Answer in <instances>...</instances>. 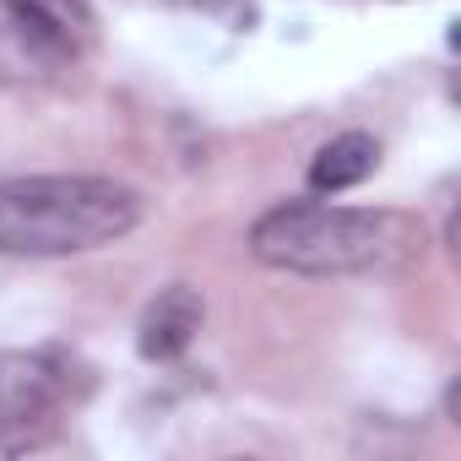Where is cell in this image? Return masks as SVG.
<instances>
[{"instance_id": "cell-1", "label": "cell", "mask_w": 461, "mask_h": 461, "mask_svg": "<svg viewBox=\"0 0 461 461\" xmlns=\"http://www.w3.org/2000/svg\"><path fill=\"white\" fill-rule=\"evenodd\" d=\"M423 222L385 206L283 201L250 228V256L294 277H391L423 261Z\"/></svg>"}, {"instance_id": "cell-2", "label": "cell", "mask_w": 461, "mask_h": 461, "mask_svg": "<svg viewBox=\"0 0 461 461\" xmlns=\"http://www.w3.org/2000/svg\"><path fill=\"white\" fill-rule=\"evenodd\" d=\"M141 195L104 174H12L0 179V256L60 261L125 240Z\"/></svg>"}, {"instance_id": "cell-3", "label": "cell", "mask_w": 461, "mask_h": 461, "mask_svg": "<svg viewBox=\"0 0 461 461\" xmlns=\"http://www.w3.org/2000/svg\"><path fill=\"white\" fill-rule=\"evenodd\" d=\"M93 375L60 348H6L0 353V450L23 456L50 445L66 418L87 402Z\"/></svg>"}, {"instance_id": "cell-4", "label": "cell", "mask_w": 461, "mask_h": 461, "mask_svg": "<svg viewBox=\"0 0 461 461\" xmlns=\"http://www.w3.org/2000/svg\"><path fill=\"white\" fill-rule=\"evenodd\" d=\"M201 321H206L201 294H195L190 283H168V288L141 310V326H136V348H141V358H152V364L179 358V353L195 342Z\"/></svg>"}, {"instance_id": "cell-5", "label": "cell", "mask_w": 461, "mask_h": 461, "mask_svg": "<svg viewBox=\"0 0 461 461\" xmlns=\"http://www.w3.org/2000/svg\"><path fill=\"white\" fill-rule=\"evenodd\" d=\"M375 168H380V141L369 131H342L310 158V190L315 195H337V190L364 185Z\"/></svg>"}]
</instances>
